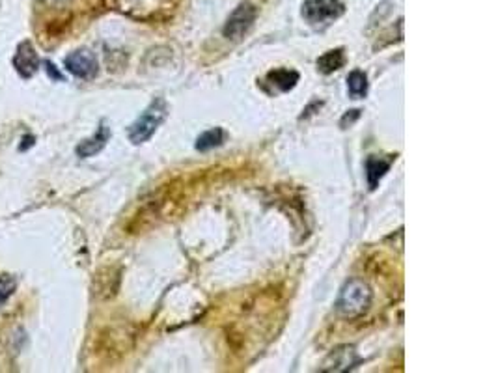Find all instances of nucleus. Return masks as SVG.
I'll return each instance as SVG.
<instances>
[{
  "label": "nucleus",
  "instance_id": "13",
  "mask_svg": "<svg viewBox=\"0 0 498 373\" xmlns=\"http://www.w3.org/2000/svg\"><path fill=\"white\" fill-rule=\"evenodd\" d=\"M348 88L351 97H364L368 93V77L362 71H351L348 77Z\"/></svg>",
  "mask_w": 498,
  "mask_h": 373
},
{
  "label": "nucleus",
  "instance_id": "8",
  "mask_svg": "<svg viewBox=\"0 0 498 373\" xmlns=\"http://www.w3.org/2000/svg\"><path fill=\"white\" fill-rule=\"evenodd\" d=\"M110 138V127H107V124H101L99 125L97 133H95L92 138H86L83 140L81 144L77 146V155L83 157V159H88V157H94L95 153H99V151L103 150L105 146H107V142H109Z\"/></svg>",
  "mask_w": 498,
  "mask_h": 373
},
{
  "label": "nucleus",
  "instance_id": "6",
  "mask_svg": "<svg viewBox=\"0 0 498 373\" xmlns=\"http://www.w3.org/2000/svg\"><path fill=\"white\" fill-rule=\"evenodd\" d=\"M66 69L78 78H92L97 73V58L94 52L81 49L66 58Z\"/></svg>",
  "mask_w": 498,
  "mask_h": 373
},
{
  "label": "nucleus",
  "instance_id": "7",
  "mask_svg": "<svg viewBox=\"0 0 498 373\" xmlns=\"http://www.w3.org/2000/svg\"><path fill=\"white\" fill-rule=\"evenodd\" d=\"M13 68L17 69V73L21 77L28 78L40 68V58H37L36 49L32 47V43L23 42L21 45L17 47L16 57H13Z\"/></svg>",
  "mask_w": 498,
  "mask_h": 373
},
{
  "label": "nucleus",
  "instance_id": "11",
  "mask_svg": "<svg viewBox=\"0 0 498 373\" xmlns=\"http://www.w3.org/2000/svg\"><path fill=\"white\" fill-rule=\"evenodd\" d=\"M267 78L280 92H287V90L295 88V84L299 83V73L293 71V69H276V71H271Z\"/></svg>",
  "mask_w": 498,
  "mask_h": 373
},
{
  "label": "nucleus",
  "instance_id": "5",
  "mask_svg": "<svg viewBox=\"0 0 498 373\" xmlns=\"http://www.w3.org/2000/svg\"><path fill=\"white\" fill-rule=\"evenodd\" d=\"M256 19V8L252 4H241L230 16L228 23L224 26V36L230 40H241L250 30Z\"/></svg>",
  "mask_w": 498,
  "mask_h": 373
},
{
  "label": "nucleus",
  "instance_id": "1",
  "mask_svg": "<svg viewBox=\"0 0 498 373\" xmlns=\"http://www.w3.org/2000/svg\"><path fill=\"white\" fill-rule=\"evenodd\" d=\"M372 297H374L372 288L364 280H349L340 291L336 310L340 312V316L349 317V319L360 317L368 312L369 304H372Z\"/></svg>",
  "mask_w": 498,
  "mask_h": 373
},
{
  "label": "nucleus",
  "instance_id": "4",
  "mask_svg": "<svg viewBox=\"0 0 498 373\" xmlns=\"http://www.w3.org/2000/svg\"><path fill=\"white\" fill-rule=\"evenodd\" d=\"M362 362V358L358 357L353 345H342L336 348L334 351L325 358V362L321 366V372L325 373H342L351 372Z\"/></svg>",
  "mask_w": 498,
  "mask_h": 373
},
{
  "label": "nucleus",
  "instance_id": "10",
  "mask_svg": "<svg viewBox=\"0 0 498 373\" xmlns=\"http://www.w3.org/2000/svg\"><path fill=\"white\" fill-rule=\"evenodd\" d=\"M390 161H384L381 157H369L366 161V176H368L369 189H375L379 185L381 177L389 172Z\"/></svg>",
  "mask_w": 498,
  "mask_h": 373
},
{
  "label": "nucleus",
  "instance_id": "9",
  "mask_svg": "<svg viewBox=\"0 0 498 373\" xmlns=\"http://www.w3.org/2000/svg\"><path fill=\"white\" fill-rule=\"evenodd\" d=\"M345 64V54H343V49H334V51L325 52L323 57L317 58V69L325 75L328 73H334L338 69L342 68Z\"/></svg>",
  "mask_w": 498,
  "mask_h": 373
},
{
  "label": "nucleus",
  "instance_id": "12",
  "mask_svg": "<svg viewBox=\"0 0 498 373\" xmlns=\"http://www.w3.org/2000/svg\"><path fill=\"white\" fill-rule=\"evenodd\" d=\"M224 140H226V133H224V129H220V127H215V129L206 131V133H202V135L198 136L196 150L198 151L213 150V148L223 146Z\"/></svg>",
  "mask_w": 498,
  "mask_h": 373
},
{
  "label": "nucleus",
  "instance_id": "2",
  "mask_svg": "<svg viewBox=\"0 0 498 373\" xmlns=\"http://www.w3.org/2000/svg\"><path fill=\"white\" fill-rule=\"evenodd\" d=\"M168 114L165 99H155L148 109L142 112L136 122L129 127V140L133 144H142L146 140H150L155 135V131L161 127V124Z\"/></svg>",
  "mask_w": 498,
  "mask_h": 373
},
{
  "label": "nucleus",
  "instance_id": "14",
  "mask_svg": "<svg viewBox=\"0 0 498 373\" xmlns=\"http://www.w3.org/2000/svg\"><path fill=\"white\" fill-rule=\"evenodd\" d=\"M16 290H17V282L13 276L10 275L0 276V308L8 302V299L16 293Z\"/></svg>",
  "mask_w": 498,
  "mask_h": 373
},
{
  "label": "nucleus",
  "instance_id": "15",
  "mask_svg": "<svg viewBox=\"0 0 498 373\" xmlns=\"http://www.w3.org/2000/svg\"><path fill=\"white\" fill-rule=\"evenodd\" d=\"M45 66H47V71H49V75H51V77L54 78V81H62V75H60V73H58L57 69H54V66H52L51 62H47V64H45Z\"/></svg>",
  "mask_w": 498,
  "mask_h": 373
},
{
  "label": "nucleus",
  "instance_id": "16",
  "mask_svg": "<svg viewBox=\"0 0 498 373\" xmlns=\"http://www.w3.org/2000/svg\"><path fill=\"white\" fill-rule=\"evenodd\" d=\"M40 2H43V4H47V6H62L66 4L68 0H40Z\"/></svg>",
  "mask_w": 498,
  "mask_h": 373
},
{
  "label": "nucleus",
  "instance_id": "3",
  "mask_svg": "<svg viewBox=\"0 0 498 373\" xmlns=\"http://www.w3.org/2000/svg\"><path fill=\"white\" fill-rule=\"evenodd\" d=\"M343 13V4L340 0H307L302 4V17L308 25L316 28H325L334 23Z\"/></svg>",
  "mask_w": 498,
  "mask_h": 373
}]
</instances>
